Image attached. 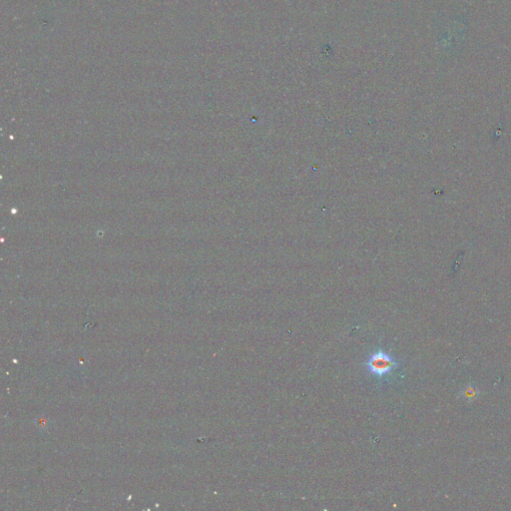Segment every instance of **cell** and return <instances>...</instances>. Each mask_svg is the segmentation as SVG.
<instances>
[{
    "label": "cell",
    "instance_id": "6da1fadb",
    "mask_svg": "<svg viewBox=\"0 0 511 511\" xmlns=\"http://www.w3.org/2000/svg\"><path fill=\"white\" fill-rule=\"evenodd\" d=\"M366 366L373 377L383 379L397 368L398 362L389 353L379 350L368 356Z\"/></svg>",
    "mask_w": 511,
    "mask_h": 511
}]
</instances>
